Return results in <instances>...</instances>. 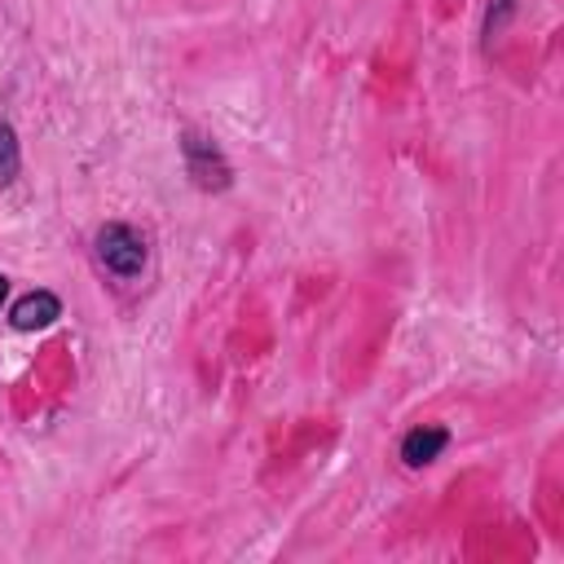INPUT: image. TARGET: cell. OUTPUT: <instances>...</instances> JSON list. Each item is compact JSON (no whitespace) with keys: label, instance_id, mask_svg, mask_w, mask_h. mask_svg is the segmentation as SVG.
<instances>
[{"label":"cell","instance_id":"1","mask_svg":"<svg viewBox=\"0 0 564 564\" xmlns=\"http://www.w3.org/2000/svg\"><path fill=\"white\" fill-rule=\"evenodd\" d=\"M93 260H97L110 278L137 282V278L145 273V264H150V242H145V234H141L137 225H128V220H106V225L93 234Z\"/></svg>","mask_w":564,"mask_h":564},{"label":"cell","instance_id":"6","mask_svg":"<svg viewBox=\"0 0 564 564\" xmlns=\"http://www.w3.org/2000/svg\"><path fill=\"white\" fill-rule=\"evenodd\" d=\"M516 13V0H485V22H480V35H485V48L502 35V26L511 22Z\"/></svg>","mask_w":564,"mask_h":564},{"label":"cell","instance_id":"5","mask_svg":"<svg viewBox=\"0 0 564 564\" xmlns=\"http://www.w3.org/2000/svg\"><path fill=\"white\" fill-rule=\"evenodd\" d=\"M22 176V141L13 132V123L0 119V189H9Z\"/></svg>","mask_w":564,"mask_h":564},{"label":"cell","instance_id":"4","mask_svg":"<svg viewBox=\"0 0 564 564\" xmlns=\"http://www.w3.org/2000/svg\"><path fill=\"white\" fill-rule=\"evenodd\" d=\"M445 449H449V427H441V423H414V427L401 436L397 458H401L410 471H423V467H432Z\"/></svg>","mask_w":564,"mask_h":564},{"label":"cell","instance_id":"3","mask_svg":"<svg viewBox=\"0 0 564 564\" xmlns=\"http://www.w3.org/2000/svg\"><path fill=\"white\" fill-rule=\"evenodd\" d=\"M9 326L18 330V335H35V330H48L57 317H62V295L57 291H48V286H35V291H26V295H18L13 304H9Z\"/></svg>","mask_w":564,"mask_h":564},{"label":"cell","instance_id":"7","mask_svg":"<svg viewBox=\"0 0 564 564\" xmlns=\"http://www.w3.org/2000/svg\"><path fill=\"white\" fill-rule=\"evenodd\" d=\"M4 304H9V278L0 273V313H4Z\"/></svg>","mask_w":564,"mask_h":564},{"label":"cell","instance_id":"2","mask_svg":"<svg viewBox=\"0 0 564 564\" xmlns=\"http://www.w3.org/2000/svg\"><path fill=\"white\" fill-rule=\"evenodd\" d=\"M181 163H185V176L194 181V189H203V194H225L234 185V163L225 159L220 141L203 128H181Z\"/></svg>","mask_w":564,"mask_h":564}]
</instances>
